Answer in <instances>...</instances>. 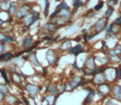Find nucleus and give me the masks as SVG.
I'll list each match as a JSON object with an SVG mask.
<instances>
[{
	"mask_svg": "<svg viewBox=\"0 0 121 105\" xmlns=\"http://www.w3.org/2000/svg\"><path fill=\"white\" fill-rule=\"evenodd\" d=\"M15 57V55L13 54V52H3L0 55V62H8L10 61L12 58Z\"/></svg>",
	"mask_w": 121,
	"mask_h": 105,
	"instance_id": "6ab92c4d",
	"label": "nucleus"
},
{
	"mask_svg": "<svg viewBox=\"0 0 121 105\" xmlns=\"http://www.w3.org/2000/svg\"><path fill=\"white\" fill-rule=\"evenodd\" d=\"M43 28H44V30H45V31H47L48 33L54 34L58 31L59 27L54 22H53V21H49V22L45 23V24L44 25Z\"/></svg>",
	"mask_w": 121,
	"mask_h": 105,
	"instance_id": "f8f14e48",
	"label": "nucleus"
},
{
	"mask_svg": "<svg viewBox=\"0 0 121 105\" xmlns=\"http://www.w3.org/2000/svg\"><path fill=\"white\" fill-rule=\"evenodd\" d=\"M114 12H115V8H107L106 11L105 12V16L107 18H110L113 15Z\"/></svg>",
	"mask_w": 121,
	"mask_h": 105,
	"instance_id": "2f4dec72",
	"label": "nucleus"
},
{
	"mask_svg": "<svg viewBox=\"0 0 121 105\" xmlns=\"http://www.w3.org/2000/svg\"><path fill=\"white\" fill-rule=\"evenodd\" d=\"M56 100H57V96L52 94H47L44 96L43 101H45L48 105H55Z\"/></svg>",
	"mask_w": 121,
	"mask_h": 105,
	"instance_id": "dca6fc26",
	"label": "nucleus"
},
{
	"mask_svg": "<svg viewBox=\"0 0 121 105\" xmlns=\"http://www.w3.org/2000/svg\"><path fill=\"white\" fill-rule=\"evenodd\" d=\"M4 104L7 105H18L21 103L19 99H17V97H16L15 95L11 94H8L5 95L4 98Z\"/></svg>",
	"mask_w": 121,
	"mask_h": 105,
	"instance_id": "1a4fd4ad",
	"label": "nucleus"
},
{
	"mask_svg": "<svg viewBox=\"0 0 121 105\" xmlns=\"http://www.w3.org/2000/svg\"><path fill=\"white\" fill-rule=\"evenodd\" d=\"M19 6H20V3L18 1H12L11 7H10V9L8 12V15H9L10 16L14 17L17 13V11L18 8H19Z\"/></svg>",
	"mask_w": 121,
	"mask_h": 105,
	"instance_id": "2eb2a0df",
	"label": "nucleus"
},
{
	"mask_svg": "<svg viewBox=\"0 0 121 105\" xmlns=\"http://www.w3.org/2000/svg\"><path fill=\"white\" fill-rule=\"evenodd\" d=\"M28 59H30V62L35 66H40V62L37 58V54L35 52H30V54L28 55Z\"/></svg>",
	"mask_w": 121,
	"mask_h": 105,
	"instance_id": "5701e85b",
	"label": "nucleus"
},
{
	"mask_svg": "<svg viewBox=\"0 0 121 105\" xmlns=\"http://www.w3.org/2000/svg\"><path fill=\"white\" fill-rule=\"evenodd\" d=\"M71 48H72V42H71V40H67L63 42L59 48H60V50L62 52H66V51L69 52V50Z\"/></svg>",
	"mask_w": 121,
	"mask_h": 105,
	"instance_id": "4be33fe9",
	"label": "nucleus"
},
{
	"mask_svg": "<svg viewBox=\"0 0 121 105\" xmlns=\"http://www.w3.org/2000/svg\"><path fill=\"white\" fill-rule=\"evenodd\" d=\"M31 13H32V15H33V21H32V24H31V26H32L40 20V13L38 11H34V10H32Z\"/></svg>",
	"mask_w": 121,
	"mask_h": 105,
	"instance_id": "cd10ccee",
	"label": "nucleus"
},
{
	"mask_svg": "<svg viewBox=\"0 0 121 105\" xmlns=\"http://www.w3.org/2000/svg\"><path fill=\"white\" fill-rule=\"evenodd\" d=\"M58 2H62V1H64V0H57Z\"/></svg>",
	"mask_w": 121,
	"mask_h": 105,
	"instance_id": "49530a36",
	"label": "nucleus"
},
{
	"mask_svg": "<svg viewBox=\"0 0 121 105\" xmlns=\"http://www.w3.org/2000/svg\"><path fill=\"white\" fill-rule=\"evenodd\" d=\"M3 30V26H0V30Z\"/></svg>",
	"mask_w": 121,
	"mask_h": 105,
	"instance_id": "a18cd8bd",
	"label": "nucleus"
},
{
	"mask_svg": "<svg viewBox=\"0 0 121 105\" xmlns=\"http://www.w3.org/2000/svg\"><path fill=\"white\" fill-rule=\"evenodd\" d=\"M103 72L105 74V80L107 82L112 83L117 80V68L111 66H107L104 67Z\"/></svg>",
	"mask_w": 121,
	"mask_h": 105,
	"instance_id": "f03ea898",
	"label": "nucleus"
},
{
	"mask_svg": "<svg viewBox=\"0 0 121 105\" xmlns=\"http://www.w3.org/2000/svg\"><path fill=\"white\" fill-rule=\"evenodd\" d=\"M0 74L2 75L3 80H4V82L6 83V84H8V85L11 84L12 81H11V79H10V77L8 76V72H7L5 69H3V68L0 69Z\"/></svg>",
	"mask_w": 121,
	"mask_h": 105,
	"instance_id": "b1692460",
	"label": "nucleus"
},
{
	"mask_svg": "<svg viewBox=\"0 0 121 105\" xmlns=\"http://www.w3.org/2000/svg\"><path fill=\"white\" fill-rule=\"evenodd\" d=\"M59 10L55 9V10H54V11L53 12L51 13V14L49 16V19H50V20H52V19H54V18L57 17L58 15H59Z\"/></svg>",
	"mask_w": 121,
	"mask_h": 105,
	"instance_id": "c9c22d12",
	"label": "nucleus"
},
{
	"mask_svg": "<svg viewBox=\"0 0 121 105\" xmlns=\"http://www.w3.org/2000/svg\"><path fill=\"white\" fill-rule=\"evenodd\" d=\"M4 23H5V21H4V20H3L1 17H0V26H3V25L4 24Z\"/></svg>",
	"mask_w": 121,
	"mask_h": 105,
	"instance_id": "37998d69",
	"label": "nucleus"
},
{
	"mask_svg": "<svg viewBox=\"0 0 121 105\" xmlns=\"http://www.w3.org/2000/svg\"><path fill=\"white\" fill-rule=\"evenodd\" d=\"M15 41V37L13 35H6V36L4 37L3 40V43L5 44H13Z\"/></svg>",
	"mask_w": 121,
	"mask_h": 105,
	"instance_id": "a878e982",
	"label": "nucleus"
},
{
	"mask_svg": "<svg viewBox=\"0 0 121 105\" xmlns=\"http://www.w3.org/2000/svg\"><path fill=\"white\" fill-rule=\"evenodd\" d=\"M73 67L78 71H81L82 70V69L78 66V64H77V61H74V62H73Z\"/></svg>",
	"mask_w": 121,
	"mask_h": 105,
	"instance_id": "ea45409f",
	"label": "nucleus"
},
{
	"mask_svg": "<svg viewBox=\"0 0 121 105\" xmlns=\"http://www.w3.org/2000/svg\"><path fill=\"white\" fill-rule=\"evenodd\" d=\"M109 59H110V61L111 62H114L115 63H118V62H120V55H114V56H110L109 57Z\"/></svg>",
	"mask_w": 121,
	"mask_h": 105,
	"instance_id": "473e14b6",
	"label": "nucleus"
},
{
	"mask_svg": "<svg viewBox=\"0 0 121 105\" xmlns=\"http://www.w3.org/2000/svg\"><path fill=\"white\" fill-rule=\"evenodd\" d=\"M108 21L109 18L105 17V16H102L100 19H98V21L95 23L94 26H93L95 33H101L102 31H104L108 26Z\"/></svg>",
	"mask_w": 121,
	"mask_h": 105,
	"instance_id": "7ed1b4c3",
	"label": "nucleus"
},
{
	"mask_svg": "<svg viewBox=\"0 0 121 105\" xmlns=\"http://www.w3.org/2000/svg\"><path fill=\"white\" fill-rule=\"evenodd\" d=\"M25 90L28 93V94L31 97L37 95L40 92V87L36 85L31 83H26L25 85Z\"/></svg>",
	"mask_w": 121,
	"mask_h": 105,
	"instance_id": "39448f33",
	"label": "nucleus"
},
{
	"mask_svg": "<svg viewBox=\"0 0 121 105\" xmlns=\"http://www.w3.org/2000/svg\"><path fill=\"white\" fill-rule=\"evenodd\" d=\"M46 57V60L48 62V63L51 66L55 64L58 62V60H59V57H58L57 53L53 49H49L47 51L46 57Z\"/></svg>",
	"mask_w": 121,
	"mask_h": 105,
	"instance_id": "423d86ee",
	"label": "nucleus"
},
{
	"mask_svg": "<svg viewBox=\"0 0 121 105\" xmlns=\"http://www.w3.org/2000/svg\"><path fill=\"white\" fill-rule=\"evenodd\" d=\"M11 81L13 83L17 85H20L22 82V79L20 74H18V72H14V73L11 74Z\"/></svg>",
	"mask_w": 121,
	"mask_h": 105,
	"instance_id": "412c9836",
	"label": "nucleus"
},
{
	"mask_svg": "<svg viewBox=\"0 0 121 105\" xmlns=\"http://www.w3.org/2000/svg\"><path fill=\"white\" fill-rule=\"evenodd\" d=\"M84 68L86 69V71H91L93 69H95L97 67L96 63V60H95L94 56H91V57H87L84 63Z\"/></svg>",
	"mask_w": 121,
	"mask_h": 105,
	"instance_id": "9d476101",
	"label": "nucleus"
},
{
	"mask_svg": "<svg viewBox=\"0 0 121 105\" xmlns=\"http://www.w3.org/2000/svg\"><path fill=\"white\" fill-rule=\"evenodd\" d=\"M103 7H104V2L101 0V1H99V3L94 7L93 10L96 12H98V11H100V10H101L102 8H103Z\"/></svg>",
	"mask_w": 121,
	"mask_h": 105,
	"instance_id": "72a5a7b5",
	"label": "nucleus"
},
{
	"mask_svg": "<svg viewBox=\"0 0 121 105\" xmlns=\"http://www.w3.org/2000/svg\"><path fill=\"white\" fill-rule=\"evenodd\" d=\"M33 44V37L31 35H26L22 40V47L25 49H27Z\"/></svg>",
	"mask_w": 121,
	"mask_h": 105,
	"instance_id": "f3484780",
	"label": "nucleus"
},
{
	"mask_svg": "<svg viewBox=\"0 0 121 105\" xmlns=\"http://www.w3.org/2000/svg\"><path fill=\"white\" fill-rule=\"evenodd\" d=\"M32 10H33L32 9V5L30 3H22L19 6V8H18L14 17L17 20H18V21H22L26 15H28L29 13L31 12Z\"/></svg>",
	"mask_w": 121,
	"mask_h": 105,
	"instance_id": "f257e3e1",
	"label": "nucleus"
},
{
	"mask_svg": "<svg viewBox=\"0 0 121 105\" xmlns=\"http://www.w3.org/2000/svg\"><path fill=\"white\" fill-rule=\"evenodd\" d=\"M49 7H50L49 0H45V9H44V16H45V17H48L49 16Z\"/></svg>",
	"mask_w": 121,
	"mask_h": 105,
	"instance_id": "c756f323",
	"label": "nucleus"
},
{
	"mask_svg": "<svg viewBox=\"0 0 121 105\" xmlns=\"http://www.w3.org/2000/svg\"><path fill=\"white\" fill-rule=\"evenodd\" d=\"M84 52V47L81 44H77L76 46H73L69 50V52L72 55H74V56H78L79 54L82 53Z\"/></svg>",
	"mask_w": 121,
	"mask_h": 105,
	"instance_id": "4468645a",
	"label": "nucleus"
},
{
	"mask_svg": "<svg viewBox=\"0 0 121 105\" xmlns=\"http://www.w3.org/2000/svg\"><path fill=\"white\" fill-rule=\"evenodd\" d=\"M105 81H106V80H105V74H104L103 71H102V72H98V73L95 74V75L93 76L91 82L92 83L93 85L97 86V85H99L102 84V83L105 82Z\"/></svg>",
	"mask_w": 121,
	"mask_h": 105,
	"instance_id": "0eeeda50",
	"label": "nucleus"
},
{
	"mask_svg": "<svg viewBox=\"0 0 121 105\" xmlns=\"http://www.w3.org/2000/svg\"><path fill=\"white\" fill-rule=\"evenodd\" d=\"M5 48H6V44H3V42H0V55L4 52Z\"/></svg>",
	"mask_w": 121,
	"mask_h": 105,
	"instance_id": "4c0bfd02",
	"label": "nucleus"
},
{
	"mask_svg": "<svg viewBox=\"0 0 121 105\" xmlns=\"http://www.w3.org/2000/svg\"><path fill=\"white\" fill-rule=\"evenodd\" d=\"M105 105H117V104H114V102L111 100V99H109V100L106 101V103H105Z\"/></svg>",
	"mask_w": 121,
	"mask_h": 105,
	"instance_id": "a19ab883",
	"label": "nucleus"
},
{
	"mask_svg": "<svg viewBox=\"0 0 121 105\" xmlns=\"http://www.w3.org/2000/svg\"><path fill=\"white\" fill-rule=\"evenodd\" d=\"M5 36H6V34H5L3 30H0V42H3Z\"/></svg>",
	"mask_w": 121,
	"mask_h": 105,
	"instance_id": "58836bf2",
	"label": "nucleus"
},
{
	"mask_svg": "<svg viewBox=\"0 0 121 105\" xmlns=\"http://www.w3.org/2000/svg\"><path fill=\"white\" fill-rule=\"evenodd\" d=\"M69 6L67 4V3L64 1H62V2H59V3L57 5V8L56 9L58 10H63V9H69Z\"/></svg>",
	"mask_w": 121,
	"mask_h": 105,
	"instance_id": "7c9ffc66",
	"label": "nucleus"
},
{
	"mask_svg": "<svg viewBox=\"0 0 121 105\" xmlns=\"http://www.w3.org/2000/svg\"><path fill=\"white\" fill-rule=\"evenodd\" d=\"M111 88L112 87H111V85H110V83L105 81V82L97 85V92L101 96L105 97V96H107L110 94V92H111Z\"/></svg>",
	"mask_w": 121,
	"mask_h": 105,
	"instance_id": "20e7f679",
	"label": "nucleus"
},
{
	"mask_svg": "<svg viewBox=\"0 0 121 105\" xmlns=\"http://www.w3.org/2000/svg\"><path fill=\"white\" fill-rule=\"evenodd\" d=\"M81 1L82 2V3H83V4L85 5V4H86V3H87V1H88V0H81Z\"/></svg>",
	"mask_w": 121,
	"mask_h": 105,
	"instance_id": "c03bdc74",
	"label": "nucleus"
},
{
	"mask_svg": "<svg viewBox=\"0 0 121 105\" xmlns=\"http://www.w3.org/2000/svg\"><path fill=\"white\" fill-rule=\"evenodd\" d=\"M112 96L117 100H121V85L119 84H115L111 88Z\"/></svg>",
	"mask_w": 121,
	"mask_h": 105,
	"instance_id": "ddd939ff",
	"label": "nucleus"
},
{
	"mask_svg": "<svg viewBox=\"0 0 121 105\" xmlns=\"http://www.w3.org/2000/svg\"><path fill=\"white\" fill-rule=\"evenodd\" d=\"M4 98H5V94L0 93V103L4 102Z\"/></svg>",
	"mask_w": 121,
	"mask_h": 105,
	"instance_id": "79ce46f5",
	"label": "nucleus"
},
{
	"mask_svg": "<svg viewBox=\"0 0 121 105\" xmlns=\"http://www.w3.org/2000/svg\"><path fill=\"white\" fill-rule=\"evenodd\" d=\"M85 89L87 91V95H86V99H84V102H83V105H88L92 102L93 99H94V96L96 94V91L91 86H86L85 87Z\"/></svg>",
	"mask_w": 121,
	"mask_h": 105,
	"instance_id": "6e6552de",
	"label": "nucleus"
},
{
	"mask_svg": "<svg viewBox=\"0 0 121 105\" xmlns=\"http://www.w3.org/2000/svg\"><path fill=\"white\" fill-rule=\"evenodd\" d=\"M32 21H33V15L30 12V13H29L28 15H26L21 21H22V25H24L26 26L30 27L32 24Z\"/></svg>",
	"mask_w": 121,
	"mask_h": 105,
	"instance_id": "aec40b11",
	"label": "nucleus"
},
{
	"mask_svg": "<svg viewBox=\"0 0 121 105\" xmlns=\"http://www.w3.org/2000/svg\"><path fill=\"white\" fill-rule=\"evenodd\" d=\"M118 3H119V0H108L106 4L108 6V8H114Z\"/></svg>",
	"mask_w": 121,
	"mask_h": 105,
	"instance_id": "f704fd0d",
	"label": "nucleus"
},
{
	"mask_svg": "<svg viewBox=\"0 0 121 105\" xmlns=\"http://www.w3.org/2000/svg\"><path fill=\"white\" fill-rule=\"evenodd\" d=\"M47 93L54 94V95H56V96H58L59 94H60V91H59V89H58V86L57 85H51L49 86V88L48 89V91H47Z\"/></svg>",
	"mask_w": 121,
	"mask_h": 105,
	"instance_id": "393cba45",
	"label": "nucleus"
},
{
	"mask_svg": "<svg viewBox=\"0 0 121 105\" xmlns=\"http://www.w3.org/2000/svg\"><path fill=\"white\" fill-rule=\"evenodd\" d=\"M113 24L121 26V13H120V16H119V17H117L116 19H115V21H113Z\"/></svg>",
	"mask_w": 121,
	"mask_h": 105,
	"instance_id": "e433bc0d",
	"label": "nucleus"
},
{
	"mask_svg": "<svg viewBox=\"0 0 121 105\" xmlns=\"http://www.w3.org/2000/svg\"><path fill=\"white\" fill-rule=\"evenodd\" d=\"M73 10L74 12H76L78 9L82 8L84 6L83 3L81 1V0H73Z\"/></svg>",
	"mask_w": 121,
	"mask_h": 105,
	"instance_id": "bb28decb",
	"label": "nucleus"
},
{
	"mask_svg": "<svg viewBox=\"0 0 121 105\" xmlns=\"http://www.w3.org/2000/svg\"><path fill=\"white\" fill-rule=\"evenodd\" d=\"M11 0H1L0 1V11L8 12L11 7Z\"/></svg>",
	"mask_w": 121,
	"mask_h": 105,
	"instance_id": "a211bd4d",
	"label": "nucleus"
},
{
	"mask_svg": "<svg viewBox=\"0 0 121 105\" xmlns=\"http://www.w3.org/2000/svg\"><path fill=\"white\" fill-rule=\"evenodd\" d=\"M58 16L60 18H63V19L66 20L68 21H70V20L72 19V16H73V12L70 10V8L69 9L59 10Z\"/></svg>",
	"mask_w": 121,
	"mask_h": 105,
	"instance_id": "9b49d317",
	"label": "nucleus"
},
{
	"mask_svg": "<svg viewBox=\"0 0 121 105\" xmlns=\"http://www.w3.org/2000/svg\"><path fill=\"white\" fill-rule=\"evenodd\" d=\"M0 93H2V94H9V88H8V84H1L0 83Z\"/></svg>",
	"mask_w": 121,
	"mask_h": 105,
	"instance_id": "c85d7f7f",
	"label": "nucleus"
}]
</instances>
